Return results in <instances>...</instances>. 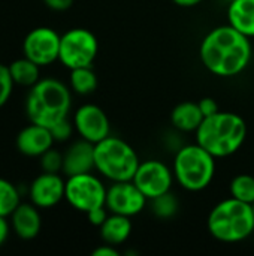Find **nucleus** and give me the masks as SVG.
<instances>
[{
  "mask_svg": "<svg viewBox=\"0 0 254 256\" xmlns=\"http://www.w3.org/2000/svg\"><path fill=\"white\" fill-rule=\"evenodd\" d=\"M108 216H109V210L106 208V206L93 208L91 212L87 213L88 222H90L93 226H97V228H100V226L105 224V220L108 219Z\"/></svg>",
  "mask_w": 254,
  "mask_h": 256,
  "instance_id": "obj_28",
  "label": "nucleus"
},
{
  "mask_svg": "<svg viewBox=\"0 0 254 256\" xmlns=\"http://www.w3.org/2000/svg\"><path fill=\"white\" fill-rule=\"evenodd\" d=\"M9 66L13 82L22 87H31L40 80V66L27 58L25 56L13 60Z\"/></svg>",
  "mask_w": 254,
  "mask_h": 256,
  "instance_id": "obj_20",
  "label": "nucleus"
},
{
  "mask_svg": "<svg viewBox=\"0 0 254 256\" xmlns=\"http://www.w3.org/2000/svg\"><path fill=\"white\" fill-rule=\"evenodd\" d=\"M174 180V171L165 162L150 159L139 164L132 182L147 196V200L151 201L166 192H171Z\"/></svg>",
  "mask_w": 254,
  "mask_h": 256,
  "instance_id": "obj_9",
  "label": "nucleus"
},
{
  "mask_svg": "<svg viewBox=\"0 0 254 256\" xmlns=\"http://www.w3.org/2000/svg\"><path fill=\"white\" fill-rule=\"evenodd\" d=\"M7 236H9V225H7V220H6V218L0 216V246L6 242Z\"/></svg>",
  "mask_w": 254,
  "mask_h": 256,
  "instance_id": "obj_32",
  "label": "nucleus"
},
{
  "mask_svg": "<svg viewBox=\"0 0 254 256\" xmlns=\"http://www.w3.org/2000/svg\"><path fill=\"white\" fill-rule=\"evenodd\" d=\"M177 6H181V8H193V6H198L201 4L204 0H172Z\"/></svg>",
  "mask_w": 254,
  "mask_h": 256,
  "instance_id": "obj_33",
  "label": "nucleus"
},
{
  "mask_svg": "<svg viewBox=\"0 0 254 256\" xmlns=\"http://www.w3.org/2000/svg\"><path fill=\"white\" fill-rule=\"evenodd\" d=\"M19 206V192L9 180L0 177V216L7 218Z\"/></svg>",
  "mask_w": 254,
  "mask_h": 256,
  "instance_id": "obj_23",
  "label": "nucleus"
},
{
  "mask_svg": "<svg viewBox=\"0 0 254 256\" xmlns=\"http://www.w3.org/2000/svg\"><path fill=\"white\" fill-rule=\"evenodd\" d=\"M93 256H120V252L115 249V246L105 243L93 250Z\"/></svg>",
  "mask_w": 254,
  "mask_h": 256,
  "instance_id": "obj_31",
  "label": "nucleus"
},
{
  "mask_svg": "<svg viewBox=\"0 0 254 256\" xmlns=\"http://www.w3.org/2000/svg\"><path fill=\"white\" fill-rule=\"evenodd\" d=\"M42 2L45 3L46 8H49L52 10H57V12L67 10L73 4V0H42Z\"/></svg>",
  "mask_w": 254,
  "mask_h": 256,
  "instance_id": "obj_30",
  "label": "nucleus"
},
{
  "mask_svg": "<svg viewBox=\"0 0 254 256\" xmlns=\"http://www.w3.org/2000/svg\"><path fill=\"white\" fill-rule=\"evenodd\" d=\"M106 190L108 188L94 174H76L67 177L66 180L64 200L72 208L87 214L93 208L105 206Z\"/></svg>",
  "mask_w": 254,
  "mask_h": 256,
  "instance_id": "obj_8",
  "label": "nucleus"
},
{
  "mask_svg": "<svg viewBox=\"0 0 254 256\" xmlns=\"http://www.w3.org/2000/svg\"><path fill=\"white\" fill-rule=\"evenodd\" d=\"M13 78L10 75L9 66L0 63V108L7 104L10 99V94L13 92Z\"/></svg>",
  "mask_w": 254,
  "mask_h": 256,
  "instance_id": "obj_26",
  "label": "nucleus"
},
{
  "mask_svg": "<svg viewBox=\"0 0 254 256\" xmlns=\"http://www.w3.org/2000/svg\"><path fill=\"white\" fill-rule=\"evenodd\" d=\"M199 57L204 68L213 75L231 78L243 74L253 57L250 38L232 26H219L210 30L201 42Z\"/></svg>",
  "mask_w": 254,
  "mask_h": 256,
  "instance_id": "obj_1",
  "label": "nucleus"
},
{
  "mask_svg": "<svg viewBox=\"0 0 254 256\" xmlns=\"http://www.w3.org/2000/svg\"><path fill=\"white\" fill-rule=\"evenodd\" d=\"M54 138L51 130L45 126L31 123L22 128L15 140V146L18 152L28 158H39L46 150H49L54 144Z\"/></svg>",
  "mask_w": 254,
  "mask_h": 256,
  "instance_id": "obj_14",
  "label": "nucleus"
},
{
  "mask_svg": "<svg viewBox=\"0 0 254 256\" xmlns=\"http://www.w3.org/2000/svg\"><path fill=\"white\" fill-rule=\"evenodd\" d=\"M139 164L135 148L118 136L109 135L94 144V170L111 183L133 180Z\"/></svg>",
  "mask_w": 254,
  "mask_h": 256,
  "instance_id": "obj_5",
  "label": "nucleus"
},
{
  "mask_svg": "<svg viewBox=\"0 0 254 256\" xmlns=\"http://www.w3.org/2000/svg\"><path fill=\"white\" fill-rule=\"evenodd\" d=\"M73 129H75V126H73V123H70L69 118H63L58 123H55L52 128H49L51 135H52V138H54L55 142H64V141H67L72 136Z\"/></svg>",
  "mask_w": 254,
  "mask_h": 256,
  "instance_id": "obj_27",
  "label": "nucleus"
},
{
  "mask_svg": "<svg viewBox=\"0 0 254 256\" xmlns=\"http://www.w3.org/2000/svg\"><path fill=\"white\" fill-rule=\"evenodd\" d=\"M196 142L210 152L216 159L235 154L244 144L247 136V124L244 118L235 112L219 111L205 117L198 128Z\"/></svg>",
  "mask_w": 254,
  "mask_h": 256,
  "instance_id": "obj_2",
  "label": "nucleus"
},
{
  "mask_svg": "<svg viewBox=\"0 0 254 256\" xmlns=\"http://www.w3.org/2000/svg\"><path fill=\"white\" fill-rule=\"evenodd\" d=\"M228 22L247 38H254V0H234L228 8Z\"/></svg>",
  "mask_w": 254,
  "mask_h": 256,
  "instance_id": "obj_17",
  "label": "nucleus"
},
{
  "mask_svg": "<svg viewBox=\"0 0 254 256\" xmlns=\"http://www.w3.org/2000/svg\"><path fill=\"white\" fill-rule=\"evenodd\" d=\"M229 192L231 196L247 202L253 204L254 202V177L250 174H240L234 177V180L229 184Z\"/></svg>",
  "mask_w": 254,
  "mask_h": 256,
  "instance_id": "obj_22",
  "label": "nucleus"
},
{
  "mask_svg": "<svg viewBox=\"0 0 254 256\" xmlns=\"http://www.w3.org/2000/svg\"><path fill=\"white\" fill-rule=\"evenodd\" d=\"M10 225L13 232L22 240H33L42 228V218L33 202H19L10 214Z\"/></svg>",
  "mask_w": 254,
  "mask_h": 256,
  "instance_id": "obj_16",
  "label": "nucleus"
},
{
  "mask_svg": "<svg viewBox=\"0 0 254 256\" xmlns=\"http://www.w3.org/2000/svg\"><path fill=\"white\" fill-rule=\"evenodd\" d=\"M60 38L61 36L51 27H36L24 38V56L40 68L48 66L58 60Z\"/></svg>",
  "mask_w": 254,
  "mask_h": 256,
  "instance_id": "obj_10",
  "label": "nucleus"
},
{
  "mask_svg": "<svg viewBox=\"0 0 254 256\" xmlns=\"http://www.w3.org/2000/svg\"><path fill=\"white\" fill-rule=\"evenodd\" d=\"M39 165L43 172H63V154L51 147L39 156Z\"/></svg>",
  "mask_w": 254,
  "mask_h": 256,
  "instance_id": "obj_25",
  "label": "nucleus"
},
{
  "mask_svg": "<svg viewBox=\"0 0 254 256\" xmlns=\"http://www.w3.org/2000/svg\"><path fill=\"white\" fill-rule=\"evenodd\" d=\"M147 201V196L138 189V186L132 180L114 182L106 190L105 206L109 213L133 218L145 208Z\"/></svg>",
  "mask_w": 254,
  "mask_h": 256,
  "instance_id": "obj_11",
  "label": "nucleus"
},
{
  "mask_svg": "<svg viewBox=\"0 0 254 256\" xmlns=\"http://www.w3.org/2000/svg\"><path fill=\"white\" fill-rule=\"evenodd\" d=\"M69 84L75 93L85 96V94L93 93L97 88V76L94 70L91 69V66L76 68L70 70Z\"/></svg>",
  "mask_w": 254,
  "mask_h": 256,
  "instance_id": "obj_21",
  "label": "nucleus"
},
{
  "mask_svg": "<svg viewBox=\"0 0 254 256\" xmlns=\"http://www.w3.org/2000/svg\"><path fill=\"white\" fill-rule=\"evenodd\" d=\"M252 207H253V214H254V202H253V204H252Z\"/></svg>",
  "mask_w": 254,
  "mask_h": 256,
  "instance_id": "obj_35",
  "label": "nucleus"
},
{
  "mask_svg": "<svg viewBox=\"0 0 254 256\" xmlns=\"http://www.w3.org/2000/svg\"><path fill=\"white\" fill-rule=\"evenodd\" d=\"M73 126L82 140L93 144L100 142L111 134V124L106 112L94 104H85L75 111Z\"/></svg>",
  "mask_w": 254,
  "mask_h": 256,
  "instance_id": "obj_12",
  "label": "nucleus"
},
{
  "mask_svg": "<svg viewBox=\"0 0 254 256\" xmlns=\"http://www.w3.org/2000/svg\"><path fill=\"white\" fill-rule=\"evenodd\" d=\"M180 204L174 194L166 192L154 200H151V212L159 219H171L178 213Z\"/></svg>",
  "mask_w": 254,
  "mask_h": 256,
  "instance_id": "obj_24",
  "label": "nucleus"
},
{
  "mask_svg": "<svg viewBox=\"0 0 254 256\" xmlns=\"http://www.w3.org/2000/svg\"><path fill=\"white\" fill-rule=\"evenodd\" d=\"M225 2H228V3H231V2H234V0H225Z\"/></svg>",
  "mask_w": 254,
  "mask_h": 256,
  "instance_id": "obj_34",
  "label": "nucleus"
},
{
  "mask_svg": "<svg viewBox=\"0 0 254 256\" xmlns=\"http://www.w3.org/2000/svg\"><path fill=\"white\" fill-rule=\"evenodd\" d=\"M99 52V42L94 33L84 27L67 30L60 38L58 62L67 69L91 66Z\"/></svg>",
  "mask_w": 254,
  "mask_h": 256,
  "instance_id": "obj_7",
  "label": "nucleus"
},
{
  "mask_svg": "<svg viewBox=\"0 0 254 256\" xmlns=\"http://www.w3.org/2000/svg\"><path fill=\"white\" fill-rule=\"evenodd\" d=\"M66 182L60 174L43 172L39 174L30 184L28 195L30 201L37 208H51L64 200Z\"/></svg>",
  "mask_w": 254,
  "mask_h": 256,
  "instance_id": "obj_13",
  "label": "nucleus"
},
{
  "mask_svg": "<svg viewBox=\"0 0 254 256\" xmlns=\"http://www.w3.org/2000/svg\"><path fill=\"white\" fill-rule=\"evenodd\" d=\"M207 226L210 234L222 243L244 242L254 232L253 207L229 196L213 207Z\"/></svg>",
  "mask_w": 254,
  "mask_h": 256,
  "instance_id": "obj_4",
  "label": "nucleus"
},
{
  "mask_svg": "<svg viewBox=\"0 0 254 256\" xmlns=\"http://www.w3.org/2000/svg\"><path fill=\"white\" fill-rule=\"evenodd\" d=\"M70 105V88L55 78H43L30 87L25 99V114L31 123L49 129L60 120L67 118Z\"/></svg>",
  "mask_w": 254,
  "mask_h": 256,
  "instance_id": "obj_3",
  "label": "nucleus"
},
{
  "mask_svg": "<svg viewBox=\"0 0 254 256\" xmlns=\"http://www.w3.org/2000/svg\"><path fill=\"white\" fill-rule=\"evenodd\" d=\"M172 171L183 189L189 192H202L214 180L216 158L198 142L189 144L177 152Z\"/></svg>",
  "mask_w": 254,
  "mask_h": 256,
  "instance_id": "obj_6",
  "label": "nucleus"
},
{
  "mask_svg": "<svg viewBox=\"0 0 254 256\" xmlns=\"http://www.w3.org/2000/svg\"><path fill=\"white\" fill-rule=\"evenodd\" d=\"M204 118L196 102H181L171 112V123L180 132H196Z\"/></svg>",
  "mask_w": 254,
  "mask_h": 256,
  "instance_id": "obj_18",
  "label": "nucleus"
},
{
  "mask_svg": "<svg viewBox=\"0 0 254 256\" xmlns=\"http://www.w3.org/2000/svg\"><path fill=\"white\" fill-rule=\"evenodd\" d=\"M198 104H199V108H201V111H202L204 117L214 116L216 112H219V111H220V110H219L217 102H216L213 98H204V99H201Z\"/></svg>",
  "mask_w": 254,
  "mask_h": 256,
  "instance_id": "obj_29",
  "label": "nucleus"
},
{
  "mask_svg": "<svg viewBox=\"0 0 254 256\" xmlns=\"http://www.w3.org/2000/svg\"><path fill=\"white\" fill-rule=\"evenodd\" d=\"M94 170V144L85 140L75 141L63 154V174L70 177Z\"/></svg>",
  "mask_w": 254,
  "mask_h": 256,
  "instance_id": "obj_15",
  "label": "nucleus"
},
{
  "mask_svg": "<svg viewBox=\"0 0 254 256\" xmlns=\"http://www.w3.org/2000/svg\"><path fill=\"white\" fill-rule=\"evenodd\" d=\"M133 230L132 220L127 216L109 213L105 224L100 226V237L105 243L118 246L127 242Z\"/></svg>",
  "mask_w": 254,
  "mask_h": 256,
  "instance_id": "obj_19",
  "label": "nucleus"
}]
</instances>
